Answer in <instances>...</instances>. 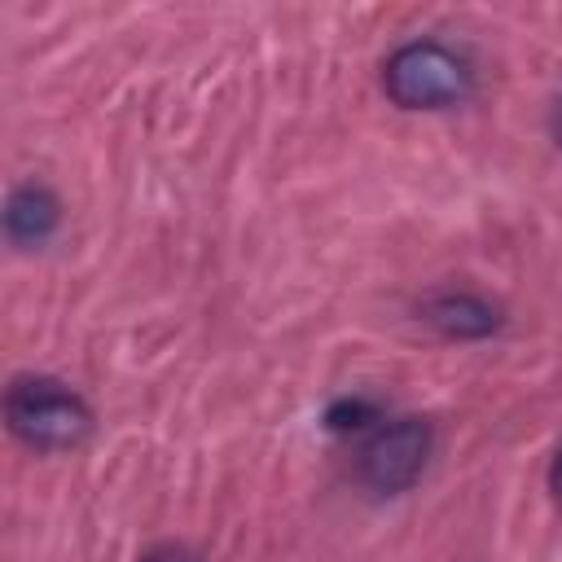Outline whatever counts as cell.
I'll list each match as a JSON object with an SVG mask.
<instances>
[{"label":"cell","instance_id":"7a4b0ae2","mask_svg":"<svg viewBox=\"0 0 562 562\" xmlns=\"http://www.w3.org/2000/svg\"><path fill=\"white\" fill-rule=\"evenodd\" d=\"M382 88L400 110H443L470 92V66L435 40H413L386 57Z\"/></svg>","mask_w":562,"mask_h":562},{"label":"cell","instance_id":"52a82bcc","mask_svg":"<svg viewBox=\"0 0 562 562\" xmlns=\"http://www.w3.org/2000/svg\"><path fill=\"white\" fill-rule=\"evenodd\" d=\"M140 562H198L189 549H180V544H162V549H154V553H145Z\"/></svg>","mask_w":562,"mask_h":562},{"label":"cell","instance_id":"8992f818","mask_svg":"<svg viewBox=\"0 0 562 562\" xmlns=\"http://www.w3.org/2000/svg\"><path fill=\"white\" fill-rule=\"evenodd\" d=\"M325 422H329L334 430H360L364 422H373V408H369L364 400H338V404L325 413Z\"/></svg>","mask_w":562,"mask_h":562},{"label":"cell","instance_id":"ba28073f","mask_svg":"<svg viewBox=\"0 0 562 562\" xmlns=\"http://www.w3.org/2000/svg\"><path fill=\"white\" fill-rule=\"evenodd\" d=\"M549 492H553V501L562 505V452H558V461H553V470H549Z\"/></svg>","mask_w":562,"mask_h":562},{"label":"cell","instance_id":"3957f363","mask_svg":"<svg viewBox=\"0 0 562 562\" xmlns=\"http://www.w3.org/2000/svg\"><path fill=\"white\" fill-rule=\"evenodd\" d=\"M426 457H430V426L422 417H400L378 426L360 443V479L373 492L395 496L417 483V474L426 470Z\"/></svg>","mask_w":562,"mask_h":562},{"label":"cell","instance_id":"277c9868","mask_svg":"<svg viewBox=\"0 0 562 562\" xmlns=\"http://www.w3.org/2000/svg\"><path fill=\"white\" fill-rule=\"evenodd\" d=\"M61 220V206L57 198L44 189V184H18L4 202V233L13 246H40L53 237Z\"/></svg>","mask_w":562,"mask_h":562},{"label":"cell","instance_id":"5b68a950","mask_svg":"<svg viewBox=\"0 0 562 562\" xmlns=\"http://www.w3.org/2000/svg\"><path fill=\"white\" fill-rule=\"evenodd\" d=\"M422 316L448 334V338H487L496 325H501V312L479 299V294H465V290H452V294H435L422 303Z\"/></svg>","mask_w":562,"mask_h":562},{"label":"cell","instance_id":"9c48e42d","mask_svg":"<svg viewBox=\"0 0 562 562\" xmlns=\"http://www.w3.org/2000/svg\"><path fill=\"white\" fill-rule=\"evenodd\" d=\"M553 140H558V149H562V110H558V119H553Z\"/></svg>","mask_w":562,"mask_h":562},{"label":"cell","instance_id":"6da1fadb","mask_svg":"<svg viewBox=\"0 0 562 562\" xmlns=\"http://www.w3.org/2000/svg\"><path fill=\"white\" fill-rule=\"evenodd\" d=\"M9 430L35 452H66L92 430L88 404L53 378H18L4 395Z\"/></svg>","mask_w":562,"mask_h":562}]
</instances>
